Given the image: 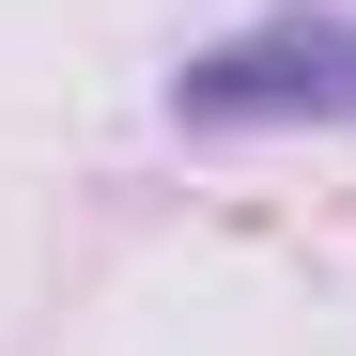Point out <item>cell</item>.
<instances>
[{
  "label": "cell",
  "mask_w": 356,
  "mask_h": 356,
  "mask_svg": "<svg viewBox=\"0 0 356 356\" xmlns=\"http://www.w3.org/2000/svg\"><path fill=\"white\" fill-rule=\"evenodd\" d=\"M186 124H356V31L341 16H279V31H232L170 78Z\"/></svg>",
  "instance_id": "cell-1"
}]
</instances>
